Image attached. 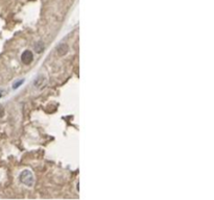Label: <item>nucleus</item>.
Listing matches in <instances>:
<instances>
[{"label": "nucleus", "instance_id": "2", "mask_svg": "<svg viewBox=\"0 0 214 200\" xmlns=\"http://www.w3.org/2000/svg\"><path fill=\"white\" fill-rule=\"evenodd\" d=\"M32 60H34V55H32V53L29 51V50H25V51L22 53V55H21V60H22V63L25 64V65L30 64L32 62Z\"/></svg>", "mask_w": 214, "mask_h": 200}, {"label": "nucleus", "instance_id": "3", "mask_svg": "<svg viewBox=\"0 0 214 200\" xmlns=\"http://www.w3.org/2000/svg\"><path fill=\"white\" fill-rule=\"evenodd\" d=\"M35 49L37 52H42L44 50V44L42 42H38V43L35 45Z\"/></svg>", "mask_w": 214, "mask_h": 200}, {"label": "nucleus", "instance_id": "4", "mask_svg": "<svg viewBox=\"0 0 214 200\" xmlns=\"http://www.w3.org/2000/svg\"><path fill=\"white\" fill-rule=\"evenodd\" d=\"M23 81H24V79H22V80H19V81H17V83H15L14 86H13V89H17L18 87H20L22 83H23Z\"/></svg>", "mask_w": 214, "mask_h": 200}, {"label": "nucleus", "instance_id": "6", "mask_svg": "<svg viewBox=\"0 0 214 200\" xmlns=\"http://www.w3.org/2000/svg\"><path fill=\"white\" fill-rule=\"evenodd\" d=\"M0 97H1V94H0Z\"/></svg>", "mask_w": 214, "mask_h": 200}, {"label": "nucleus", "instance_id": "5", "mask_svg": "<svg viewBox=\"0 0 214 200\" xmlns=\"http://www.w3.org/2000/svg\"><path fill=\"white\" fill-rule=\"evenodd\" d=\"M3 114H4V109H3L2 105H0V118L2 117V116H3Z\"/></svg>", "mask_w": 214, "mask_h": 200}, {"label": "nucleus", "instance_id": "1", "mask_svg": "<svg viewBox=\"0 0 214 200\" xmlns=\"http://www.w3.org/2000/svg\"><path fill=\"white\" fill-rule=\"evenodd\" d=\"M20 181L27 187H32L35 183V177L30 170H23L20 174Z\"/></svg>", "mask_w": 214, "mask_h": 200}]
</instances>
